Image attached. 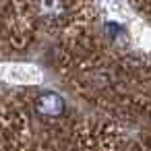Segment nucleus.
<instances>
[{
  "instance_id": "nucleus-1",
  "label": "nucleus",
  "mask_w": 151,
  "mask_h": 151,
  "mask_svg": "<svg viewBox=\"0 0 151 151\" xmlns=\"http://www.w3.org/2000/svg\"><path fill=\"white\" fill-rule=\"evenodd\" d=\"M35 11L46 23H62L70 13L68 0H35Z\"/></svg>"
},
{
  "instance_id": "nucleus-2",
  "label": "nucleus",
  "mask_w": 151,
  "mask_h": 151,
  "mask_svg": "<svg viewBox=\"0 0 151 151\" xmlns=\"http://www.w3.org/2000/svg\"><path fill=\"white\" fill-rule=\"evenodd\" d=\"M35 110H37V114H42L44 118H58V116L64 114L66 104H64V99H62L58 93H54V91H44V93H40V95L35 97Z\"/></svg>"
}]
</instances>
